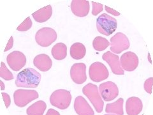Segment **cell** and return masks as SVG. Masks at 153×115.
<instances>
[{
	"label": "cell",
	"instance_id": "6da1fadb",
	"mask_svg": "<svg viewBox=\"0 0 153 115\" xmlns=\"http://www.w3.org/2000/svg\"><path fill=\"white\" fill-rule=\"evenodd\" d=\"M41 74L33 68H27L21 71L17 76L16 85L17 87L35 88L41 81Z\"/></svg>",
	"mask_w": 153,
	"mask_h": 115
},
{
	"label": "cell",
	"instance_id": "7a4b0ae2",
	"mask_svg": "<svg viewBox=\"0 0 153 115\" xmlns=\"http://www.w3.org/2000/svg\"><path fill=\"white\" fill-rule=\"evenodd\" d=\"M117 22L116 19L103 13L97 19V28L102 35L109 36L116 30Z\"/></svg>",
	"mask_w": 153,
	"mask_h": 115
},
{
	"label": "cell",
	"instance_id": "3957f363",
	"mask_svg": "<svg viewBox=\"0 0 153 115\" xmlns=\"http://www.w3.org/2000/svg\"><path fill=\"white\" fill-rule=\"evenodd\" d=\"M82 93L87 97L90 102L92 103L96 111L98 113H102L104 102L100 96L98 88L97 85L92 83H88L82 88Z\"/></svg>",
	"mask_w": 153,
	"mask_h": 115
},
{
	"label": "cell",
	"instance_id": "277c9868",
	"mask_svg": "<svg viewBox=\"0 0 153 115\" xmlns=\"http://www.w3.org/2000/svg\"><path fill=\"white\" fill-rule=\"evenodd\" d=\"M71 93L69 91L60 89L54 91L50 97V102L54 107L60 109H66L69 107L71 101Z\"/></svg>",
	"mask_w": 153,
	"mask_h": 115
},
{
	"label": "cell",
	"instance_id": "5b68a950",
	"mask_svg": "<svg viewBox=\"0 0 153 115\" xmlns=\"http://www.w3.org/2000/svg\"><path fill=\"white\" fill-rule=\"evenodd\" d=\"M57 33L51 28H42L38 30L35 35V40L41 47H49L57 39Z\"/></svg>",
	"mask_w": 153,
	"mask_h": 115
},
{
	"label": "cell",
	"instance_id": "8992f818",
	"mask_svg": "<svg viewBox=\"0 0 153 115\" xmlns=\"http://www.w3.org/2000/svg\"><path fill=\"white\" fill-rule=\"evenodd\" d=\"M38 92L35 90L19 89L13 93L14 102L18 107L23 108L33 100L38 98Z\"/></svg>",
	"mask_w": 153,
	"mask_h": 115
},
{
	"label": "cell",
	"instance_id": "52a82bcc",
	"mask_svg": "<svg viewBox=\"0 0 153 115\" xmlns=\"http://www.w3.org/2000/svg\"><path fill=\"white\" fill-rule=\"evenodd\" d=\"M108 71L104 64L101 62H94L89 66V75L94 82L100 83L108 77Z\"/></svg>",
	"mask_w": 153,
	"mask_h": 115
},
{
	"label": "cell",
	"instance_id": "ba28073f",
	"mask_svg": "<svg viewBox=\"0 0 153 115\" xmlns=\"http://www.w3.org/2000/svg\"><path fill=\"white\" fill-rule=\"evenodd\" d=\"M7 63L13 71H19L26 64V57L22 52L15 51L10 53L7 57Z\"/></svg>",
	"mask_w": 153,
	"mask_h": 115
},
{
	"label": "cell",
	"instance_id": "9c48e42d",
	"mask_svg": "<svg viewBox=\"0 0 153 115\" xmlns=\"http://www.w3.org/2000/svg\"><path fill=\"white\" fill-rule=\"evenodd\" d=\"M70 77L74 82L82 84L87 80L86 65L83 63H76L72 65L70 69Z\"/></svg>",
	"mask_w": 153,
	"mask_h": 115
},
{
	"label": "cell",
	"instance_id": "30bf717a",
	"mask_svg": "<svg viewBox=\"0 0 153 115\" xmlns=\"http://www.w3.org/2000/svg\"><path fill=\"white\" fill-rule=\"evenodd\" d=\"M99 92L105 101H111L116 98L119 93L117 86L111 81L100 84Z\"/></svg>",
	"mask_w": 153,
	"mask_h": 115
},
{
	"label": "cell",
	"instance_id": "8fae6325",
	"mask_svg": "<svg viewBox=\"0 0 153 115\" xmlns=\"http://www.w3.org/2000/svg\"><path fill=\"white\" fill-rule=\"evenodd\" d=\"M111 50L116 53H120L129 47V41L127 37L121 33H118L111 38Z\"/></svg>",
	"mask_w": 153,
	"mask_h": 115
},
{
	"label": "cell",
	"instance_id": "7c38bea8",
	"mask_svg": "<svg viewBox=\"0 0 153 115\" xmlns=\"http://www.w3.org/2000/svg\"><path fill=\"white\" fill-rule=\"evenodd\" d=\"M89 8V2L86 0H74L71 3V12L77 17H84L87 16Z\"/></svg>",
	"mask_w": 153,
	"mask_h": 115
},
{
	"label": "cell",
	"instance_id": "4fadbf2b",
	"mask_svg": "<svg viewBox=\"0 0 153 115\" xmlns=\"http://www.w3.org/2000/svg\"><path fill=\"white\" fill-rule=\"evenodd\" d=\"M74 109L79 115H94L92 108L82 96H78L75 98Z\"/></svg>",
	"mask_w": 153,
	"mask_h": 115
},
{
	"label": "cell",
	"instance_id": "5bb4252c",
	"mask_svg": "<svg viewBox=\"0 0 153 115\" xmlns=\"http://www.w3.org/2000/svg\"><path fill=\"white\" fill-rule=\"evenodd\" d=\"M102 58L108 63L113 73L119 75L124 74V72L121 68L120 63L119 61V58L117 55L112 54L111 52H107L103 54Z\"/></svg>",
	"mask_w": 153,
	"mask_h": 115
},
{
	"label": "cell",
	"instance_id": "9a60e30c",
	"mask_svg": "<svg viewBox=\"0 0 153 115\" xmlns=\"http://www.w3.org/2000/svg\"><path fill=\"white\" fill-rule=\"evenodd\" d=\"M33 64L40 70L47 72L51 69L52 61L47 55L40 54L35 57L33 60Z\"/></svg>",
	"mask_w": 153,
	"mask_h": 115
},
{
	"label": "cell",
	"instance_id": "2e32d148",
	"mask_svg": "<svg viewBox=\"0 0 153 115\" xmlns=\"http://www.w3.org/2000/svg\"><path fill=\"white\" fill-rule=\"evenodd\" d=\"M121 62L123 67L126 70L132 71L136 69L138 63V60L135 54L128 52L122 56Z\"/></svg>",
	"mask_w": 153,
	"mask_h": 115
},
{
	"label": "cell",
	"instance_id": "e0dca14e",
	"mask_svg": "<svg viewBox=\"0 0 153 115\" xmlns=\"http://www.w3.org/2000/svg\"><path fill=\"white\" fill-rule=\"evenodd\" d=\"M52 14V8L51 5H47L44 8L38 10L32 14L35 21L38 22H45L51 17Z\"/></svg>",
	"mask_w": 153,
	"mask_h": 115
},
{
	"label": "cell",
	"instance_id": "ac0fdd59",
	"mask_svg": "<svg viewBox=\"0 0 153 115\" xmlns=\"http://www.w3.org/2000/svg\"><path fill=\"white\" fill-rule=\"evenodd\" d=\"M70 56L74 60H81L85 56L86 49L85 46L80 42L74 43L70 47Z\"/></svg>",
	"mask_w": 153,
	"mask_h": 115
},
{
	"label": "cell",
	"instance_id": "d6986e66",
	"mask_svg": "<svg viewBox=\"0 0 153 115\" xmlns=\"http://www.w3.org/2000/svg\"><path fill=\"white\" fill-rule=\"evenodd\" d=\"M142 109V103L139 99L136 97L130 98L126 102L127 113L129 115H137Z\"/></svg>",
	"mask_w": 153,
	"mask_h": 115
},
{
	"label": "cell",
	"instance_id": "ffe728a7",
	"mask_svg": "<svg viewBox=\"0 0 153 115\" xmlns=\"http://www.w3.org/2000/svg\"><path fill=\"white\" fill-rule=\"evenodd\" d=\"M52 55L56 60H63L67 56V47L63 43H57L52 48Z\"/></svg>",
	"mask_w": 153,
	"mask_h": 115
},
{
	"label": "cell",
	"instance_id": "44dd1931",
	"mask_svg": "<svg viewBox=\"0 0 153 115\" xmlns=\"http://www.w3.org/2000/svg\"><path fill=\"white\" fill-rule=\"evenodd\" d=\"M47 108V105L45 102L39 100L27 109V115H43Z\"/></svg>",
	"mask_w": 153,
	"mask_h": 115
},
{
	"label": "cell",
	"instance_id": "7402d4cb",
	"mask_svg": "<svg viewBox=\"0 0 153 115\" xmlns=\"http://www.w3.org/2000/svg\"><path fill=\"white\" fill-rule=\"evenodd\" d=\"M110 45V43L106 39L102 37H97L93 42V46L97 51H102Z\"/></svg>",
	"mask_w": 153,
	"mask_h": 115
},
{
	"label": "cell",
	"instance_id": "603a6c76",
	"mask_svg": "<svg viewBox=\"0 0 153 115\" xmlns=\"http://www.w3.org/2000/svg\"><path fill=\"white\" fill-rule=\"evenodd\" d=\"M123 103V99H119L117 100V102H116L107 104L106 107V112L117 113L119 115H123V109H122Z\"/></svg>",
	"mask_w": 153,
	"mask_h": 115
},
{
	"label": "cell",
	"instance_id": "cb8c5ba5",
	"mask_svg": "<svg viewBox=\"0 0 153 115\" xmlns=\"http://www.w3.org/2000/svg\"><path fill=\"white\" fill-rule=\"evenodd\" d=\"M0 77L6 81H10L13 79V74L8 69L3 62H1L0 67Z\"/></svg>",
	"mask_w": 153,
	"mask_h": 115
},
{
	"label": "cell",
	"instance_id": "d4e9b609",
	"mask_svg": "<svg viewBox=\"0 0 153 115\" xmlns=\"http://www.w3.org/2000/svg\"><path fill=\"white\" fill-rule=\"evenodd\" d=\"M32 25L33 22L31 20V18L30 17H28L21 24V25L17 27V30L19 31H26L30 30L32 27Z\"/></svg>",
	"mask_w": 153,
	"mask_h": 115
},
{
	"label": "cell",
	"instance_id": "484cf974",
	"mask_svg": "<svg viewBox=\"0 0 153 115\" xmlns=\"http://www.w3.org/2000/svg\"><path fill=\"white\" fill-rule=\"evenodd\" d=\"M93 4V10L92 14L94 16H97L99 13L103 10V4L92 1Z\"/></svg>",
	"mask_w": 153,
	"mask_h": 115
},
{
	"label": "cell",
	"instance_id": "4316f807",
	"mask_svg": "<svg viewBox=\"0 0 153 115\" xmlns=\"http://www.w3.org/2000/svg\"><path fill=\"white\" fill-rule=\"evenodd\" d=\"M1 94H2V96H3L4 102V104H5V106H6L7 108H8L10 106V104H11L10 97L9 95L7 93L3 92Z\"/></svg>",
	"mask_w": 153,
	"mask_h": 115
},
{
	"label": "cell",
	"instance_id": "83f0119b",
	"mask_svg": "<svg viewBox=\"0 0 153 115\" xmlns=\"http://www.w3.org/2000/svg\"><path fill=\"white\" fill-rule=\"evenodd\" d=\"M13 37H11L7 43V45L5 47V49L4 50V52H7L9 50H10L13 47Z\"/></svg>",
	"mask_w": 153,
	"mask_h": 115
},
{
	"label": "cell",
	"instance_id": "f1b7e54d",
	"mask_svg": "<svg viewBox=\"0 0 153 115\" xmlns=\"http://www.w3.org/2000/svg\"><path fill=\"white\" fill-rule=\"evenodd\" d=\"M105 10H106V11H107V12L112 14V15H114V16H117L120 15V14H119V13L116 12L115 10H112V9H111V8H110L109 7H107V6H105Z\"/></svg>",
	"mask_w": 153,
	"mask_h": 115
},
{
	"label": "cell",
	"instance_id": "f546056e",
	"mask_svg": "<svg viewBox=\"0 0 153 115\" xmlns=\"http://www.w3.org/2000/svg\"><path fill=\"white\" fill-rule=\"evenodd\" d=\"M46 115H60V114L54 109H49L46 113Z\"/></svg>",
	"mask_w": 153,
	"mask_h": 115
},
{
	"label": "cell",
	"instance_id": "4dcf8cb0",
	"mask_svg": "<svg viewBox=\"0 0 153 115\" xmlns=\"http://www.w3.org/2000/svg\"><path fill=\"white\" fill-rule=\"evenodd\" d=\"M0 84H1V90H4V88H5V86H4V84L3 83L2 81H0Z\"/></svg>",
	"mask_w": 153,
	"mask_h": 115
},
{
	"label": "cell",
	"instance_id": "1f68e13d",
	"mask_svg": "<svg viewBox=\"0 0 153 115\" xmlns=\"http://www.w3.org/2000/svg\"><path fill=\"white\" fill-rule=\"evenodd\" d=\"M104 115H116V114H105Z\"/></svg>",
	"mask_w": 153,
	"mask_h": 115
}]
</instances>
